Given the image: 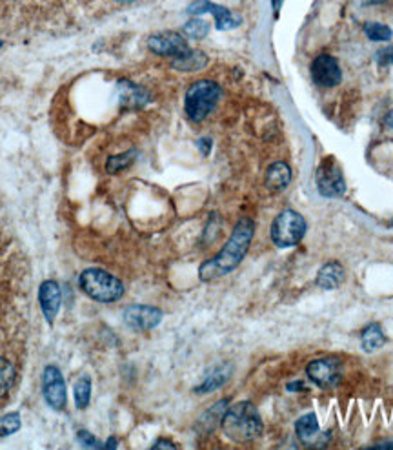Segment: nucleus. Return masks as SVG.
I'll use <instances>...</instances> for the list:
<instances>
[{
	"label": "nucleus",
	"mask_w": 393,
	"mask_h": 450,
	"mask_svg": "<svg viewBox=\"0 0 393 450\" xmlns=\"http://www.w3.org/2000/svg\"><path fill=\"white\" fill-rule=\"evenodd\" d=\"M73 398H75L77 408H80V410H84L89 405V399H91V380H89L88 375H86V377H80L75 383Z\"/></svg>",
	"instance_id": "obj_21"
},
{
	"label": "nucleus",
	"mask_w": 393,
	"mask_h": 450,
	"mask_svg": "<svg viewBox=\"0 0 393 450\" xmlns=\"http://www.w3.org/2000/svg\"><path fill=\"white\" fill-rule=\"evenodd\" d=\"M43 396L53 410H64L68 403V390L64 377L55 365H47L43 372Z\"/></svg>",
	"instance_id": "obj_7"
},
{
	"label": "nucleus",
	"mask_w": 393,
	"mask_h": 450,
	"mask_svg": "<svg viewBox=\"0 0 393 450\" xmlns=\"http://www.w3.org/2000/svg\"><path fill=\"white\" fill-rule=\"evenodd\" d=\"M151 449H153V450H157V449H177V445H175V443H171V441L159 440L153 447H151Z\"/></svg>",
	"instance_id": "obj_30"
},
{
	"label": "nucleus",
	"mask_w": 393,
	"mask_h": 450,
	"mask_svg": "<svg viewBox=\"0 0 393 450\" xmlns=\"http://www.w3.org/2000/svg\"><path fill=\"white\" fill-rule=\"evenodd\" d=\"M306 374L321 389H332L341 381V361L335 357L314 359L306 366Z\"/></svg>",
	"instance_id": "obj_8"
},
{
	"label": "nucleus",
	"mask_w": 393,
	"mask_h": 450,
	"mask_svg": "<svg viewBox=\"0 0 393 450\" xmlns=\"http://www.w3.org/2000/svg\"><path fill=\"white\" fill-rule=\"evenodd\" d=\"M273 2H275V10H277V8L281 6V0H273Z\"/></svg>",
	"instance_id": "obj_36"
},
{
	"label": "nucleus",
	"mask_w": 393,
	"mask_h": 450,
	"mask_svg": "<svg viewBox=\"0 0 393 450\" xmlns=\"http://www.w3.org/2000/svg\"><path fill=\"white\" fill-rule=\"evenodd\" d=\"M315 181H317L318 193H321L323 197L335 199L341 197L342 193L346 192V183H344L341 168H339L337 163H335L332 157H326V159L318 165Z\"/></svg>",
	"instance_id": "obj_6"
},
{
	"label": "nucleus",
	"mask_w": 393,
	"mask_h": 450,
	"mask_svg": "<svg viewBox=\"0 0 393 450\" xmlns=\"http://www.w3.org/2000/svg\"><path fill=\"white\" fill-rule=\"evenodd\" d=\"M364 4H383V2H386V0H362Z\"/></svg>",
	"instance_id": "obj_34"
},
{
	"label": "nucleus",
	"mask_w": 393,
	"mask_h": 450,
	"mask_svg": "<svg viewBox=\"0 0 393 450\" xmlns=\"http://www.w3.org/2000/svg\"><path fill=\"white\" fill-rule=\"evenodd\" d=\"M377 449H393V443H380V445H377Z\"/></svg>",
	"instance_id": "obj_35"
},
{
	"label": "nucleus",
	"mask_w": 393,
	"mask_h": 450,
	"mask_svg": "<svg viewBox=\"0 0 393 450\" xmlns=\"http://www.w3.org/2000/svg\"><path fill=\"white\" fill-rule=\"evenodd\" d=\"M377 62L380 66H390L393 64V46L383 47L379 53H377Z\"/></svg>",
	"instance_id": "obj_29"
},
{
	"label": "nucleus",
	"mask_w": 393,
	"mask_h": 450,
	"mask_svg": "<svg viewBox=\"0 0 393 450\" xmlns=\"http://www.w3.org/2000/svg\"><path fill=\"white\" fill-rule=\"evenodd\" d=\"M0 46H2V40H0Z\"/></svg>",
	"instance_id": "obj_38"
},
{
	"label": "nucleus",
	"mask_w": 393,
	"mask_h": 450,
	"mask_svg": "<svg viewBox=\"0 0 393 450\" xmlns=\"http://www.w3.org/2000/svg\"><path fill=\"white\" fill-rule=\"evenodd\" d=\"M384 122H386V126H388V128H393V112H390L388 115H386Z\"/></svg>",
	"instance_id": "obj_32"
},
{
	"label": "nucleus",
	"mask_w": 393,
	"mask_h": 450,
	"mask_svg": "<svg viewBox=\"0 0 393 450\" xmlns=\"http://www.w3.org/2000/svg\"><path fill=\"white\" fill-rule=\"evenodd\" d=\"M286 389L290 390V392H299V390H305L306 387H305V383H302V381H297V383H290V384H288Z\"/></svg>",
	"instance_id": "obj_31"
},
{
	"label": "nucleus",
	"mask_w": 393,
	"mask_h": 450,
	"mask_svg": "<svg viewBox=\"0 0 393 450\" xmlns=\"http://www.w3.org/2000/svg\"><path fill=\"white\" fill-rule=\"evenodd\" d=\"M295 432H297V437L300 441H305V443H314L315 440H318L317 436H321V432H318V419L314 412L305 414L302 417L297 419L295 423Z\"/></svg>",
	"instance_id": "obj_17"
},
{
	"label": "nucleus",
	"mask_w": 393,
	"mask_h": 450,
	"mask_svg": "<svg viewBox=\"0 0 393 450\" xmlns=\"http://www.w3.org/2000/svg\"><path fill=\"white\" fill-rule=\"evenodd\" d=\"M226 407H228V401H226V399H222V401H219L217 405H213V407H211L210 410L204 414V419H206V423H204V425H208V430H211V428H213V425H217V423L222 421V416H224V412H226Z\"/></svg>",
	"instance_id": "obj_27"
},
{
	"label": "nucleus",
	"mask_w": 393,
	"mask_h": 450,
	"mask_svg": "<svg viewBox=\"0 0 393 450\" xmlns=\"http://www.w3.org/2000/svg\"><path fill=\"white\" fill-rule=\"evenodd\" d=\"M118 97L121 103L128 108H141L150 100V95L146 89H142L141 86L133 84L130 80H122L118 82Z\"/></svg>",
	"instance_id": "obj_14"
},
{
	"label": "nucleus",
	"mask_w": 393,
	"mask_h": 450,
	"mask_svg": "<svg viewBox=\"0 0 393 450\" xmlns=\"http://www.w3.org/2000/svg\"><path fill=\"white\" fill-rule=\"evenodd\" d=\"M229 374H231V368H229V366H224V368H219V370L211 372L206 380L202 381V384L196 387L195 392H199V394H206V392H213V390L220 389V387L229 380Z\"/></svg>",
	"instance_id": "obj_20"
},
{
	"label": "nucleus",
	"mask_w": 393,
	"mask_h": 450,
	"mask_svg": "<svg viewBox=\"0 0 393 450\" xmlns=\"http://www.w3.org/2000/svg\"><path fill=\"white\" fill-rule=\"evenodd\" d=\"M20 425H22V419H20L19 412H11L6 414V416L0 417V437L11 436L15 432L19 430Z\"/></svg>",
	"instance_id": "obj_25"
},
{
	"label": "nucleus",
	"mask_w": 393,
	"mask_h": 450,
	"mask_svg": "<svg viewBox=\"0 0 393 450\" xmlns=\"http://www.w3.org/2000/svg\"><path fill=\"white\" fill-rule=\"evenodd\" d=\"M208 64V57L202 52H196V50H190L187 53L180 57H175L171 66L178 71H196L202 70V68Z\"/></svg>",
	"instance_id": "obj_18"
},
{
	"label": "nucleus",
	"mask_w": 393,
	"mask_h": 450,
	"mask_svg": "<svg viewBox=\"0 0 393 450\" xmlns=\"http://www.w3.org/2000/svg\"><path fill=\"white\" fill-rule=\"evenodd\" d=\"M137 157V151L131 150V151H126V153H121V155H115V157H111V159L108 160V165H106V172L108 174H118V172H122V170H126L128 166L133 163V159Z\"/></svg>",
	"instance_id": "obj_24"
},
{
	"label": "nucleus",
	"mask_w": 393,
	"mask_h": 450,
	"mask_svg": "<svg viewBox=\"0 0 393 450\" xmlns=\"http://www.w3.org/2000/svg\"><path fill=\"white\" fill-rule=\"evenodd\" d=\"M220 97V88L213 80H199L195 84L190 86L186 91V115L193 122H199L206 119L215 108L217 100Z\"/></svg>",
	"instance_id": "obj_4"
},
{
	"label": "nucleus",
	"mask_w": 393,
	"mask_h": 450,
	"mask_svg": "<svg viewBox=\"0 0 393 450\" xmlns=\"http://www.w3.org/2000/svg\"><path fill=\"white\" fill-rule=\"evenodd\" d=\"M208 31H210V24L206 22V20H201V19H192L190 22L184 24V33L187 35V37L192 38H204L208 35Z\"/></svg>",
	"instance_id": "obj_26"
},
{
	"label": "nucleus",
	"mask_w": 393,
	"mask_h": 450,
	"mask_svg": "<svg viewBox=\"0 0 393 450\" xmlns=\"http://www.w3.org/2000/svg\"><path fill=\"white\" fill-rule=\"evenodd\" d=\"M122 319L130 329L151 330L162 321V310L157 306L131 305L122 312Z\"/></svg>",
	"instance_id": "obj_9"
},
{
	"label": "nucleus",
	"mask_w": 393,
	"mask_h": 450,
	"mask_svg": "<svg viewBox=\"0 0 393 450\" xmlns=\"http://www.w3.org/2000/svg\"><path fill=\"white\" fill-rule=\"evenodd\" d=\"M311 77L321 88H333L341 82V66L335 57L318 55L311 64Z\"/></svg>",
	"instance_id": "obj_11"
},
{
	"label": "nucleus",
	"mask_w": 393,
	"mask_h": 450,
	"mask_svg": "<svg viewBox=\"0 0 393 450\" xmlns=\"http://www.w3.org/2000/svg\"><path fill=\"white\" fill-rule=\"evenodd\" d=\"M121 2H133V0H121Z\"/></svg>",
	"instance_id": "obj_37"
},
{
	"label": "nucleus",
	"mask_w": 393,
	"mask_h": 450,
	"mask_svg": "<svg viewBox=\"0 0 393 450\" xmlns=\"http://www.w3.org/2000/svg\"><path fill=\"white\" fill-rule=\"evenodd\" d=\"M360 341H362V348L364 352H373L377 348H380L386 343V336H384L383 329H380L379 323H371L368 324L360 336Z\"/></svg>",
	"instance_id": "obj_19"
},
{
	"label": "nucleus",
	"mask_w": 393,
	"mask_h": 450,
	"mask_svg": "<svg viewBox=\"0 0 393 450\" xmlns=\"http://www.w3.org/2000/svg\"><path fill=\"white\" fill-rule=\"evenodd\" d=\"M80 290L97 303H115L124 296L121 279L100 268H88L79 277Z\"/></svg>",
	"instance_id": "obj_3"
},
{
	"label": "nucleus",
	"mask_w": 393,
	"mask_h": 450,
	"mask_svg": "<svg viewBox=\"0 0 393 450\" xmlns=\"http://www.w3.org/2000/svg\"><path fill=\"white\" fill-rule=\"evenodd\" d=\"M187 13L190 15L211 13L213 17H215L217 29H231L240 24L239 17H235L231 11L222 8V6L211 4L210 0H196V2H193V4L187 8Z\"/></svg>",
	"instance_id": "obj_13"
},
{
	"label": "nucleus",
	"mask_w": 393,
	"mask_h": 450,
	"mask_svg": "<svg viewBox=\"0 0 393 450\" xmlns=\"http://www.w3.org/2000/svg\"><path fill=\"white\" fill-rule=\"evenodd\" d=\"M253 234H255L253 220L248 219V217L240 219L235 225L228 243L224 244V248L220 250L215 257L206 261V263L199 268V277H201L202 281H213V279H219V277L226 276V273L233 272L244 259L246 252H248Z\"/></svg>",
	"instance_id": "obj_1"
},
{
	"label": "nucleus",
	"mask_w": 393,
	"mask_h": 450,
	"mask_svg": "<svg viewBox=\"0 0 393 450\" xmlns=\"http://www.w3.org/2000/svg\"><path fill=\"white\" fill-rule=\"evenodd\" d=\"M38 303H40V310H43L44 317L49 324L55 323L56 315H59V310H61L62 305V292L59 283L47 279L40 285L38 288Z\"/></svg>",
	"instance_id": "obj_12"
},
{
	"label": "nucleus",
	"mask_w": 393,
	"mask_h": 450,
	"mask_svg": "<svg viewBox=\"0 0 393 450\" xmlns=\"http://www.w3.org/2000/svg\"><path fill=\"white\" fill-rule=\"evenodd\" d=\"M222 432L235 443H249L261 437L262 434V419L255 405L249 401H240L233 407L226 408L222 416Z\"/></svg>",
	"instance_id": "obj_2"
},
{
	"label": "nucleus",
	"mask_w": 393,
	"mask_h": 450,
	"mask_svg": "<svg viewBox=\"0 0 393 450\" xmlns=\"http://www.w3.org/2000/svg\"><path fill=\"white\" fill-rule=\"evenodd\" d=\"M77 437H79V441L82 443L84 447H88V449H100V443H98L97 437L93 436V434H89L88 430H79L77 432Z\"/></svg>",
	"instance_id": "obj_28"
},
{
	"label": "nucleus",
	"mask_w": 393,
	"mask_h": 450,
	"mask_svg": "<svg viewBox=\"0 0 393 450\" xmlns=\"http://www.w3.org/2000/svg\"><path fill=\"white\" fill-rule=\"evenodd\" d=\"M148 47L157 55L164 57H180L187 53L192 47L187 46L186 38L183 35L174 33V31H164V33H157L153 37L148 38Z\"/></svg>",
	"instance_id": "obj_10"
},
{
	"label": "nucleus",
	"mask_w": 393,
	"mask_h": 450,
	"mask_svg": "<svg viewBox=\"0 0 393 450\" xmlns=\"http://www.w3.org/2000/svg\"><path fill=\"white\" fill-rule=\"evenodd\" d=\"M104 447H106V449H115V447H117V441H115V437H109V441Z\"/></svg>",
	"instance_id": "obj_33"
},
{
	"label": "nucleus",
	"mask_w": 393,
	"mask_h": 450,
	"mask_svg": "<svg viewBox=\"0 0 393 450\" xmlns=\"http://www.w3.org/2000/svg\"><path fill=\"white\" fill-rule=\"evenodd\" d=\"M15 381V366L6 357H0V398L10 392Z\"/></svg>",
	"instance_id": "obj_22"
},
{
	"label": "nucleus",
	"mask_w": 393,
	"mask_h": 450,
	"mask_svg": "<svg viewBox=\"0 0 393 450\" xmlns=\"http://www.w3.org/2000/svg\"><path fill=\"white\" fill-rule=\"evenodd\" d=\"M364 33L366 37L373 40V43H386L390 38L393 37V31L388 28V26H384V24L379 22H368L364 26Z\"/></svg>",
	"instance_id": "obj_23"
},
{
	"label": "nucleus",
	"mask_w": 393,
	"mask_h": 450,
	"mask_svg": "<svg viewBox=\"0 0 393 450\" xmlns=\"http://www.w3.org/2000/svg\"><path fill=\"white\" fill-rule=\"evenodd\" d=\"M291 181V170L286 163H273L266 172V186L272 192H281Z\"/></svg>",
	"instance_id": "obj_16"
},
{
	"label": "nucleus",
	"mask_w": 393,
	"mask_h": 450,
	"mask_svg": "<svg viewBox=\"0 0 393 450\" xmlns=\"http://www.w3.org/2000/svg\"><path fill=\"white\" fill-rule=\"evenodd\" d=\"M344 276H346V272H344L342 264L332 261V263L324 264V267L318 270L317 286H321L323 290H335V288H339V286L342 285Z\"/></svg>",
	"instance_id": "obj_15"
},
{
	"label": "nucleus",
	"mask_w": 393,
	"mask_h": 450,
	"mask_svg": "<svg viewBox=\"0 0 393 450\" xmlns=\"http://www.w3.org/2000/svg\"><path fill=\"white\" fill-rule=\"evenodd\" d=\"M306 220L299 211L284 210L273 219L272 223V241L277 248H290L302 241L306 234Z\"/></svg>",
	"instance_id": "obj_5"
}]
</instances>
